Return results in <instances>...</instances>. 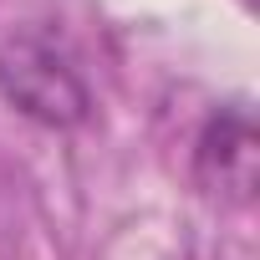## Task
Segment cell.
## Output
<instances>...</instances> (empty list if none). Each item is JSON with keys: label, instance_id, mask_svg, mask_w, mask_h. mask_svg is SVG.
<instances>
[{"label": "cell", "instance_id": "1", "mask_svg": "<svg viewBox=\"0 0 260 260\" xmlns=\"http://www.w3.org/2000/svg\"><path fill=\"white\" fill-rule=\"evenodd\" d=\"M0 97L41 127H82L92 112V92L67 51H56L36 31H16L0 41Z\"/></svg>", "mask_w": 260, "mask_h": 260}, {"label": "cell", "instance_id": "2", "mask_svg": "<svg viewBox=\"0 0 260 260\" xmlns=\"http://www.w3.org/2000/svg\"><path fill=\"white\" fill-rule=\"evenodd\" d=\"M194 169L204 194H214L219 204H250L255 184H260V133H255V117L245 102L219 107L194 148Z\"/></svg>", "mask_w": 260, "mask_h": 260}]
</instances>
